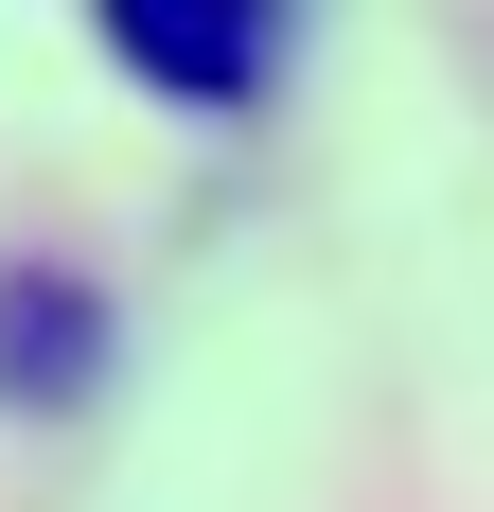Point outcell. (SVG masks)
<instances>
[{
	"label": "cell",
	"mask_w": 494,
	"mask_h": 512,
	"mask_svg": "<svg viewBox=\"0 0 494 512\" xmlns=\"http://www.w3.org/2000/svg\"><path fill=\"white\" fill-rule=\"evenodd\" d=\"M106 36H124L142 89H212V106H247L265 71H283V18H265V0H212V18H177V0H106Z\"/></svg>",
	"instance_id": "obj_1"
}]
</instances>
